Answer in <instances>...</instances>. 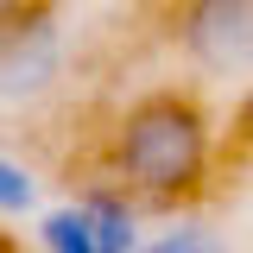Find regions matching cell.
Masks as SVG:
<instances>
[{
  "label": "cell",
  "instance_id": "obj_5",
  "mask_svg": "<svg viewBox=\"0 0 253 253\" xmlns=\"http://www.w3.org/2000/svg\"><path fill=\"white\" fill-rule=\"evenodd\" d=\"M139 253H228V241H221L215 228H203V221H177L158 241H146Z\"/></svg>",
  "mask_w": 253,
  "mask_h": 253
},
{
  "label": "cell",
  "instance_id": "obj_4",
  "mask_svg": "<svg viewBox=\"0 0 253 253\" xmlns=\"http://www.w3.org/2000/svg\"><path fill=\"white\" fill-rule=\"evenodd\" d=\"M63 76V32L51 13L19 19V26H0V101L26 108L44 101Z\"/></svg>",
  "mask_w": 253,
  "mask_h": 253
},
{
  "label": "cell",
  "instance_id": "obj_3",
  "mask_svg": "<svg viewBox=\"0 0 253 253\" xmlns=\"http://www.w3.org/2000/svg\"><path fill=\"white\" fill-rule=\"evenodd\" d=\"M139 203L126 190H89L38 215V253H139Z\"/></svg>",
  "mask_w": 253,
  "mask_h": 253
},
{
  "label": "cell",
  "instance_id": "obj_1",
  "mask_svg": "<svg viewBox=\"0 0 253 253\" xmlns=\"http://www.w3.org/2000/svg\"><path fill=\"white\" fill-rule=\"evenodd\" d=\"M209 158H215L209 114L196 108V95H177V89L133 101L114 121V139H108V171L133 203L196 196L209 177Z\"/></svg>",
  "mask_w": 253,
  "mask_h": 253
},
{
  "label": "cell",
  "instance_id": "obj_8",
  "mask_svg": "<svg viewBox=\"0 0 253 253\" xmlns=\"http://www.w3.org/2000/svg\"><path fill=\"white\" fill-rule=\"evenodd\" d=\"M234 126H241V146H247V158H253V89H247V101H241V121Z\"/></svg>",
  "mask_w": 253,
  "mask_h": 253
},
{
  "label": "cell",
  "instance_id": "obj_6",
  "mask_svg": "<svg viewBox=\"0 0 253 253\" xmlns=\"http://www.w3.org/2000/svg\"><path fill=\"white\" fill-rule=\"evenodd\" d=\"M32 209H38V177L0 152V215H32Z\"/></svg>",
  "mask_w": 253,
  "mask_h": 253
},
{
  "label": "cell",
  "instance_id": "obj_7",
  "mask_svg": "<svg viewBox=\"0 0 253 253\" xmlns=\"http://www.w3.org/2000/svg\"><path fill=\"white\" fill-rule=\"evenodd\" d=\"M44 0H0V26H19V19H38Z\"/></svg>",
  "mask_w": 253,
  "mask_h": 253
},
{
  "label": "cell",
  "instance_id": "obj_2",
  "mask_svg": "<svg viewBox=\"0 0 253 253\" xmlns=\"http://www.w3.org/2000/svg\"><path fill=\"white\" fill-rule=\"evenodd\" d=\"M171 44L203 76H253V0H184L171 13Z\"/></svg>",
  "mask_w": 253,
  "mask_h": 253
}]
</instances>
